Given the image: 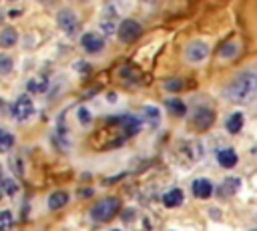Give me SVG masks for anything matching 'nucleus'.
Segmentation results:
<instances>
[{"mask_svg":"<svg viewBox=\"0 0 257 231\" xmlns=\"http://www.w3.org/2000/svg\"><path fill=\"white\" fill-rule=\"evenodd\" d=\"M225 94L231 102H239V104L251 102V98L255 96V78L251 74H241L227 86Z\"/></svg>","mask_w":257,"mask_h":231,"instance_id":"1","label":"nucleus"},{"mask_svg":"<svg viewBox=\"0 0 257 231\" xmlns=\"http://www.w3.org/2000/svg\"><path fill=\"white\" fill-rule=\"evenodd\" d=\"M120 209V201L116 197H106V199H100L96 205H92L90 209V217L98 223H104V221H110Z\"/></svg>","mask_w":257,"mask_h":231,"instance_id":"2","label":"nucleus"},{"mask_svg":"<svg viewBox=\"0 0 257 231\" xmlns=\"http://www.w3.org/2000/svg\"><path fill=\"white\" fill-rule=\"evenodd\" d=\"M10 112H12L14 121H18V123L28 121V119L34 114V102H32V98H30L28 94H20V96L12 102Z\"/></svg>","mask_w":257,"mask_h":231,"instance_id":"3","label":"nucleus"},{"mask_svg":"<svg viewBox=\"0 0 257 231\" xmlns=\"http://www.w3.org/2000/svg\"><path fill=\"white\" fill-rule=\"evenodd\" d=\"M56 24H58V28H60L64 34H68V36H74V34L78 32V16H76V12L70 10V8H60V10L56 12Z\"/></svg>","mask_w":257,"mask_h":231,"instance_id":"4","label":"nucleus"},{"mask_svg":"<svg viewBox=\"0 0 257 231\" xmlns=\"http://www.w3.org/2000/svg\"><path fill=\"white\" fill-rule=\"evenodd\" d=\"M116 34H118V38H120L122 42H135V40L143 34V26H141L137 20L126 18V20H122V22L118 24Z\"/></svg>","mask_w":257,"mask_h":231,"instance_id":"5","label":"nucleus"},{"mask_svg":"<svg viewBox=\"0 0 257 231\" xmlns=\"http://www.w3.org/2000/svg\"><path fill=\"white\" fill-rule=\"evenodd\" d=\"M215 121V112L213 108H207V106H199L195 112H193V119H191V125L197 129V131H207Z\"/></svg>","mask_w":257,"mask_h":231,"instance_id":"6","label":"nucleus"},{"mask_svg":"<svg viewBox=\"0 0 257 231\" xmlns=\"http://www.w3.org/2000/svg\"><path fill=\"white\" fill-rule=\"evenodd\" d=\"M80 44L88 54H96L104 48V38L98 32H84L80 38Z\"/></svg>","mask_w":257,"mask_h":231,"instance_id":"7","label":"nucleus"},{"mask_svg":"<svg viewBox=\"0 0 257 231\" xmlns=\"http://www.w3.org/2000/svg\"><path fill=\"white\" fill-rule=\"evenodd\" d=\"M16 44H18V30L14 26L0 28V48L8 50V48H14Z\"/></svg>","mask_w":257,"mask_h":231,"instance_id":"8","label":"nucleus"},{"mask_svg":"<svg viewBox=\"0 0 257 231\" xmlns=\"http://www.w3.org/2000/svg\"><path fill=\"white\" fill-rule=\"evenodd\" d=\"M239 189H241V179H239V177H227V179L217 187V193H219L221 197H233Z\"/></svg>","mask_w":257,"mask_h":231,"instance_id":"9","label":"nucleus"},{"mask_svg":"<svg viewBox=\"0 0 257 231\" xmlns=\"http://www.w3.org/2000/svg\"><path fill=\"white\" fill-rule=\"evenodd\" d=\"M191 189L197 199H209L213 195V185L209 183V179H195Z\"/></svg>","mask_w":257,"mask_h":231,"instance_id":"10","label":"nucleus"},{"mask_svg":"<svg viewBox=\"0 0 257 231\" xmlns=\"http://www.w3.org/2000/svg\"><path fill=\"white\" fill-rule=\"evenodd\" d=\"M207 52H209V48H207L205 42H193V44H189V48H187V58H189L191 62H199V60H203V58L207 56Z\"/></svg>","mask_w":257,"mask_h":231,"instance_id":"11","label":"nucleus"},{"mask_svg":"<svg viewBox=\"0 0 257 231\" xmlns=\"http://www.w3.org/2000/svg\"><path fill=\"white\" fill-rule=\"evenodd\" d=\"M181 151L185 153V159H187L189 163H197V161L201 159V155H203L201 143H197V141H193V143H183Z\"/></svg>","mask_w":257,"mask_h":231,"instance_id":"12","label":"nucleus"},{"mask_svg":"<svg viewBox=\"0 0 257 231\" xmlns=\"http://www.w3.org/2000/svg\"><path fill=\"white\" fill-rule=\"evenodd\" d=\"M217 161H219L221 167H225V169H233V167L237 165L239 157H237V153H235L233 149H221V151L217 153Z\"/></svg>","mask_w":257,"mask_h":231,"instance_id":"13","label":"nucleus"},{"mask_svg":"<svg viewBox=\"0 0 257 231\" xmlns=\"http://www.w3.org/2000/svg\"><path fill=\"white\" fill-rule=\"evenodd\" d=\"M48 209L50 211H56V209H62L66 203H68V193L66 191H52L48 195Z\"/></svg>","mask_w":257,"mask_h":231,"instance_id":"14","label":"nucleus"},{"mask_svg":"<svg viewBox=\"0 0 257 231\" xmlns=\"http://www.w3.org/2000/svg\"><path fill=\"white\" fill-rule=\"evenodd\" d=\"M18 191H20V185L14 177H2L0 179V193L4 197H14Z\"/></svg>","mask_w":257,"mask_h":231,"instance_id":"15","label":"nucleus"},{"mask_svg":"<svg viewBox=\"0 0 257 231\" xmlns=\"http://www.w3.org/2000/svg\"><path fill=\"white\" fill-rule=\"evenodd\" d=\"M16 145V137L8 129H0V153H10Z\"/></svg>","mask_w":257,"mask_h":231,"instance_id":"16","label":"nucleus"},{"mask_svg":"<svg viewBox=\"0 0 257 231\" xmlns=\"http://www.w3.org/2000/svg\"><path fill=\"white\" fill-rule=\"evenodd\" d=\"M183 203V191L181 189H171L163 195V205L165 207H179Z\"/></svg>","mask_w":257,"mask_h":231,"instance_id":"17","label":"nucleus"},{"mask_svg":"<svg viewBox=\"0 0 257 231\" xmlns=\"http://www.w3.org/2000/svg\"><path fill=\"white\" fill-rule=\"evenodd\" d=\"M243 123H245L243 112H233V114L227 119V131H229L231 135H237V133L243 129Z\"/></svg>","mask_w":257,"mask_h":231,"instance_id":"18","label":"nucleus"},{"mask_svg":"<svg viewBox=\"0 0 257 231\" xmlns=\"http://www.w3.org/2000/svg\"><path fill=\"white\" fill-rule=\"evenodd\" d=\"M167 108H169V112H171V114H175V117H183V114L187 112L185 102H183L181 98H177V96L167 98Z\"/></svg>","mask_w":257,"mask_h":231,"instance_id":"19","label":"nucleus"},{"mask_svg":"<svg viewBox=\"0 0 257 231\" xmlns=\"http://www.w3.org/2000/svg\"><path fill=\"white\" fill-rule=\"evenodd\" d=\"M14 70V58L8 52H0V76H8Z\"/></svg>","mask_w":257,"mask_h":231,"instance_id":"20","label":"nucleus"},{"mask_svg":"<svg viewBox=\"0 0 257 231\" xmlns=\"http://www.w3.org/2000/svg\"><path fill=\"white\" fill-rule=\"evenodd\" d=\"M143 117H145V121L151 125V127H157L159 123H161V112H159V108L157 106H145L143 108Z\"/></svg>","mask_w":257,"mask_h":231,"instance_id":"21","label":"nucleus"},{"mask_svg":"<svg viewBox=\"0 0 257 231\" xmlns=\"http://www.w3.org/2000/svg\"><path fill=\"white\" fill-rule=\"evenodd\" d=\"M14 227V215L10 209H0V231H10Z\"/></svg>","mask_w":257,"mask_h":231,"instance_id":"22","label":"nucleus"},{"mask_svg":"<svg viewBox=\"0 0 257 231\" xmlns=\"http://www.w3.org/2000/svg\"><path fill=\"white\" fill-rule=\"evenodd\" d=\"M28 88H30V90H34V92H40V90H44V88H46V80H44V78H40V82H36V78H30V80H28Z\"/></svg>","mask_w":257,"mask_h":231,"instance_id":"23","label":"nucleus"},{"mask_svg":"<svg viewBox=\"0 0 257 231\" xmlns=\"http://www.w3.org/2000/svg\"><path fill=\"white\" fill-rule=\"evenodd\" d=\"M76 117H78V121H80L82 125H88V123H90V119H92V117H90V110H88V108H84V106H80V108H78Z\"/></svg>","mask_w":257,"mask_h":231,"instance_id":"24","label":"nucleus"},{"mask_svg":"<svg viewBox=\"0 0 257 231\" xmlns=\"http://www.w3.org/2000/svg\"><path fill=\"white\" fill-rule=\"evenodd\" d=\"M165 88H167V90H181V88H183V82H181L179 78H169V80L165 82Z\"/></svg>","mask_w":257,"mask_h":231,"instance_id":"25","label":"nucleus"},{"mask_svg":"<svg viewBox=\"0 0 257 231\" xmlns=\"http://www.w3.org/2000/svg\"><path fill=\"white\" fill-rule=\"evenodd\" d=\"M237 52V48L233 46V44H227V46H223V50H221V56H233Z\"/></svg>","mask_w":257,"mask_h":231,"instance_id":"26","label":"nucleus"},{"mask_svg":"<svg viewBox=\"0 0 257 231\" xmlns=\"http://www.w3.org/2000/svg\"><path fill=\"white\" fill-rule=\"evenodd\" d=\"M2 177H4V167L0 165V179H2Z\"/></svg>","mask_w":257,"mask_h":231,"instance_id":"27","label":"nucleus"},{"mask_svg":"<svg viewBox=\"0 0 257 231\" xmlns=\"http://www.w3.org/2000/svg\"><path fill=\"white\" fill-rule=\"evenodd\" d=\"M112 231H120V229H112Z\"/></svg>","mask_w":257,"mask_h":231,"instance_id":"28","label":"nucleus"},{"mask_svg":"<svg viewBox=\"0 0 257 231\" xmlns=\"http://www.w3.org/2000/svg\"><path fill=\"white\" fill-rule=\"evenodd\" d=\"M255 84H257V78H255Z\"/></svg>","mask_w":257,"mask_h":231,"instance_id":"29","label":"nucleus"},{"mask_svg":"<svg viewBox=\"0 0 257 231\" xmlns=\"http://www.w3.org/2000/svg\"><path fill=\"white\" fill-rule=\"evenodd\" d=\"M251 231H257V229H251Z\"/></svg>","mask_w":257,"mask_h":231,"instance_id":"30","label":"nucleus"}]
</instances>
